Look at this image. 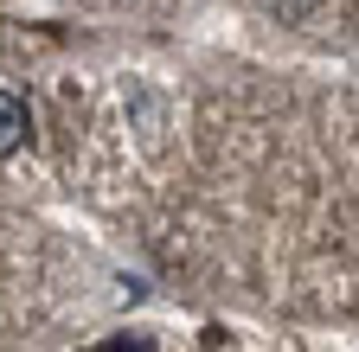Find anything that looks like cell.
Masks as SVG:
<instances>
[{
	"mask_svg": "<svg viewBox=\"0 0 359 352\" xmlns=\"http://www.w3.org/2000/svg\"><path fill=\"white\" fill-rule=\"evenodd\" d=\"M26 135H32V115H26V103L0 90V154H20V148H26Z\"/></svg>",
	"mask_w": 359,
	"mask_h": 352,
	"instance_id": "6da1fadb",
	"label": "cell"
}]
</instances>
